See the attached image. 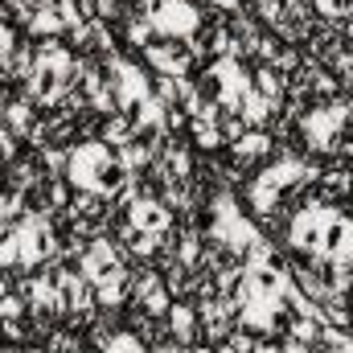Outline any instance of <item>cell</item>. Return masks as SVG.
Segmentation results:
<instances>
[{"instance_id":"18","label":"cell","mask_w":353,"mask_h":353,"mask_svg":"<svg viewBox=\"0 0 353 353\" xmlns=\"http://www.w3.org/2000/svg\"><path fill=\"white\" fill-rule=\"evenodd\" d=\"M189 136H193V148L201 157L226 152V136H222V123L218 119H189Z\"/></svg>"},{"instance_id":"12","label":"cell","mask_w":353,"mask_h":353,"mask_svg":"<svg viewBox=\"0 0 353 353\" xmlns=\"http://www.w3.org/2000/svg\"><path fill=\"white\" fill-rule=\"evenodd\" d=\"M62 41L74 50V58H103V54L115 50V29H111L107 21H99V17H90L79 29H70Z\"/></svg>"},{"instance_id":"28","label":"cell","mask_w":353,"mask_h":353,"mask_svg":"<svg viewBox=\"0 0 353 353\" xmlns=\"http://www.w3.org/2000/svg\"><path fill=\"white\" fill-rule=\"evenodd\" d=\"M17 210H25V205H21V201H12V197H8V193L0 189V222H4V218H12Z\"/></svg>"},{"instance_id":"31","label":"cell","mask_w":353,"mask_h":353,"mask_svg":"<svg viewBox=\"0 0 353 353\" xmlns=\"http://www.w3.org/2000/svg\"><path fill=\"white\" fill-rule=\"evenodd\" d=\"M350 333H353V308H350Z\"/></svg>"},{"instance_id":"14","label":"cell","mask_w":353,"mask_h":353,"mask_svg":"<svg viewBox=\"0 0 353 353\" xmlns=\"http://www.w3.org/2000/svg\"><path fill=\"white\" fill-rule=\"evenodd\" d=\"M201 312V337L205 345H222L239 325H234V300H214V304H197Z\"/></svg>"},{"instance_id":"9","label":"cell","mask_w":353,"mask_h":353,"mask_svg":"<svg viewBox=\"0 0 353 353\" xmlns=\"http://www.w3.org/2000/svg\"><path fill=\"white\" fill-rule=\"evenodd\" d=\"M128 267H132V263H128L123 247H119L111 234H99V239H90V243H87V255H83V263H79V275L90 279V283L99 288V283H107V279L123 275Z\"/></svg>"},{"instance_id":"33","label":"cell","mask_w":353,"mask_h":353,"mask_svg":"<svg viewBox=\"0 0 353 353\" xmlns=\"http://www.w3.org/2000/svg\"><path fill=\"white\" fill-rule=\"evenodd\" d=\"M350 300H353V292H350Z\"/></svg>"},{"instance_id":"8","label":"cell","mask_w":353,"mask_h":353,"mask_svg":"<svg viewBox=\"0 0 353 353\" xmlns=\"http://www.w3.org/2000/svg\"><path fill=\"white\" fill-rule=\"evenodd\" d=\"M128 308L144 312V316H169L173 292L165 288L161 267H132V304Z\"/></svg>"},{"instance_id":"25","label":"cell","mask_w":353,"mask_h":353,"mask_svg":"<svg viewBox=\"0 0 353 353\" xmlns=\"http://www.w3.org/2000/svg\"><path fill=\"white\" fill-rule=\"evenodd\" d=\"M205 12H214V17H239V12H247V0H197Z\"/></svg>"},{"instance_id":"19","label":"cell","mask_w":353,"mask_h":353,"mask_svg":"<svg viewBox=\"0 0 353 353\" xmlns=\"http://www.w3.org/2000/svg\"><path fill=\"white\" fill-rule=\"evenodd\" d=\"M41 350L46 353H87V333H74V329L58 325V329H50L41 337Z\"/></svg>"},{"instance_id":"34","label":"cell","mask_w":353,"mask_h":353,"mask_svg":"<svg viewBox=\"0 0 353 353\" xmlns=\"http://www.w3.org/2000/svg\"><path fill=\"white\" fill-rule=\"evenodd\" d=\"M350 214H353V210H350Z\"/></svg>"},{"instance_id":"4","label":"cell","mask_w":353,"mask_h":353,"mask_svg":"<svg viewBox=\"0 0 353 353\" xmlns=\"http://www.w3.org/2000/svg\"><path fill=\"white\" fill-rule=\"evenodd\" d=\"M12 218L21 226V263H17V271H41L62 255V230L50 222V214L17 210Z\"/></svg>"},{"instance_id":"21","label":"cell","mask_w":353,"mask_h":353,"mask_svg":"<svg viewBox=\"0 0 353 353\" xmlns=\"http://www.w3.org/2000/svg\"><path fill=\"white\" fill-rule=\"evenodd\" d=\"M251 87L259 90V94H267V99H275V103L288 99V79L275 66H251Z\"/></svg>"},{"instance_id":"5","label":"cell","mask_w":353,"mask_h":353,"mask_svg":"<svg viewBox=\"0 0 353 353\" xmlns=\"http://www.w3.org/2000/svg\"><path fill=\"white\" fill-rule=\"evenodd\" d=\"M312 259H329V263L353 267V214L341 205H325L321 218V243Z\"/></svg>"},{"instance_id":"35","label":"cell","mask_w":353,"mask_h":353,"mask_svg":"<svg viewBox=\"0 0 353 353\" xmlns=\"http://www.w3.org/2000/svg\"><path fill=\"white\" fill-rule=\"evenodd\" d=\"M350 201H353V197H350Z\"/></svg>"},{"instance_id":"20","label":"cell","mask_w":353,"mask_h":353,"mask_svg":"<svg viewBox=\"0 0 353 353\" xmlns=\"http://www.w3.org/2000/svg\"><path fill=\"white\" fill-rule=\"evenodd\" d=\"M21 263V226L17 218H4L0 222V271H17Z\"/></svg>"},{"instance_id":"6","label":"cell","mask_w":353,"mask_h":353,"mask_svg":"<svg viewBox=\"0 0 353 353\" xmlns=\"http://www.w3.org/2000/svg\"><path fill=\"white\" fill-rule=\"evenodd\" d=\"M152 25L161 37H173V41H193L201 29H205V8L197 0H161L157 12H152Z\"/></svg>"},{"instance_id":"3","label":"cell","mask_w":353,"mask_h":353,"mask_svg":"<svg viewBox=\"0 0 353 353\" xmlns=\"http://www.w3.org/2000/svg\"><path fill=\"white\" fill-rule=\"evenodd\" d=\"M197 90H201L222 115H239L243 94L251 90V66L239 62V58H214V62L201 66V74H197Z\"/></svg>"},{"instance_id":"15","label":"cell","mask_w":353,"mask_h":353,"mask_svg":"<svg viewBox=\"0 0 353 353\" xmlns=\"http://www.w3.org/2000/svg\"><path fill=\"white\" fill-rule=\"evenodd\" d=\"M279 107L283 103H275V99H267V94H259V90L251 87L247 94H243V107H239V115H243V123L247 128H271L275 123V115H279Z\"/></svg>"},{"instance_id":"30","label":"cell","mask_w":353,"mask_h":353,"mask_svg":"<svg viewBox=\"0 0 353 353\" xmlns=\"http://www.w3.org/2000/svg\"><path fill=\"white\" fill-rule=\"evenodd\" d=\"M0 353H25V345H4Z\"/></svg>"},{"instance_id":"13","label":"cell","mask_w":353,"mask_h":353,"mask_svg":"<svg viewBox=\"0 0 353 353\" xmlns=\"http://www.w3.org/2000/svg\"><path fill=\"white\" fill-rule=\"evenodd\" d=\"M165 325H169V337H173L176 345H185V350L205 341V337H201V312H197V304H193V300H173V308H169Z\"/></svg>"},{"instance_id":"16","label":"cell","mask_w":353,"mask_h":353,"mask_svg":"<svg viewBox=\"0 0 353 353\" xmlns=\"http://www.w3.org/2000/svg\"><path fill=\"white\" fill-rule=\"evenodd\" d=\"M25 37H33V41L66 37V25H62V17H58V4H54V0H41V4L33 8V17H29V29H25Z\"/></svg>"},{"instance_id":"11","label":"cell","mask_w":353,"mask_h":353,"mask_svg":"<svg viewBox=\"0 0 353 353\" xmlns=\"http://www.w3.org/2000/svg\"><path fill=\"white\" fill-rule=\"evenodd\" d=\"M123 218L136 226V230H148V234H169L173 230V210L157 197V193H136L123 210Z\"/></svg>"},{"instance_id":"29","label":"cell","mask_w":353,"mask_h":353,"mask_svg":"<svg viewBox=\"0 0 353 353\" xmlns=\"http://www.w3.org/2000/svg\"><path fill=\"white\" fill-rule=\"evenodd\" d=\"M148 353H185V345H176L173 337H165V341H157V345H148Z\"/></svg>"},{"instance_id":"22","label":"cell","mask_w":353,"mask_h":353,"mask_svg":"<svg viewBox=\"0 0 353 353\" xmlns=\"http://www.w3.org/2000/svg\"><path fill=\"white\" fill-rule=\"evenodd\" d=\"M321 66H325V70H329V74L341 83V90H345V94H353V54H350V46L333 50V54H329Z\"/></svg>"},{"instance_id":"26","label":"cell","mask_w":353,"mask_h":353,"mask_svg":"<svg viewBox=\"0 0 353 353\" xmlns=\"http://www.w3.org/2000/svg\"><path fill=\"white\" fill-rule=\"evenodd\" d=\"M214 353H251V333H243V329H234L222 345H214Z\"/></svg>"},{"instance_id":"7","label":"cell","mask_w":353,"mask_h":353,"mask_svg":"<svg viewBox=\"0 0 353 353\" xmlns=\"http://www.w3.org/2000/svg\"><path fill=\"white\" fill-rule=\"evenodd\" d=\"M140 62L152 70V74H173V79H185L201 66V58L193 54L189 41H173V37H157L148 50H140Z\"/></svg>"},{"instance_id":"17","label":"cell","mask_w":353,"mask_h":353,"mask_svg":"<svg viewBox=\"0 0 353 353\" xmlns=\"http://www.w3.org/2000/svg\"><path fill=\"white\" fill-rule=\"evenodd\" d=\"M115 33H123V41H128L136 54H140V50H148V46L161 37V33H157V25H152V17H140V12H132V8L123 12V21L115 25Z\"/></svg>"},{"instance_id":"10","label":"cell","mask_w":353,"mask_h":353,"mask_svg":"<svg viewBox=\"0 0 353 353\" xmlns=\"http://www.w3.org/2000/svg\"><path fill=\"white\" fill-rule=\"evenodd\" d=\"M275 152H279V144H275V136L263 132V128H247L239 140L226 144V161H230L239 173H247V176L255 173L259 165H267Z\"/></svg>"},{"instance_id":"24","label":"cell","mask_w":353,"mask_h":353,"mask_svg":"<svg viewBox=\"0 0 353 353\" xmlns=\"http://www.w3.org/2000/svg\"><path fill=\"white\" fill-rule=\"evenodd\" d=\"M0 321H29V304H25V296L4 292V296H0Z\"/></svg>"},{"instance_id":"2","label":"cell","mask_w":353,"mask_h":353,"mask_svg":"<svg viewBox=\"0 0 353 353\" xmlns=\"http://www.w3.org/2000/svg\"><path fill=\"white\" fill-rule=\"evenodd\" d=\"M70 83H74V50H70L62 37L37 41V66H33L29 83L21 90H25L41 111H50V107H58V103L70 94Z\"/></svg>"},{"instance_id":"27","label":"cell","mask_w":353,"mask_h":353,"mask_svg":"<svg viewBox=\"0 0 353 353\" xmlns=\"http://www.w3.org/2000/svg\"><path fill=\"white\" fill-rule=\"evenodd\" d=\"M218 123H222V136H226V144H230V140H239V136L247 132L243 115H218Z\"/></svg>"},{"instance_id":"32","label":"cell","mask_w":353,"mask_h":353,"mask_svg":"<svg viewBox=\"0 0 353 353\" xmlns=\"http://www.w3.org/2000/svg\"><path fill=\"white\" fill-rule=\"evenodd\" d=\"M345 46H350V54H353V37H350V41H345Z\"/></svg>"},{"instance_id":"23","label":"cell","mask_w":353,"mask_h":353,"mask_svg":"<svg viewBox=\"0 0 353 353\" xmlns=\"http://www.w3.org/2000/svg\"><path fill=\"white\" fill-rule=\"evenodd\" d=\"M21 152H25V140H21L17 132H8V128L0 123V169H8V165H12V161L21 157Z\"/></svg>"},{"instance_id":"1","label":"cell","mask_w":353,"mask_h":353,"mask_svg":"<svg viewBox=\"0 0 353 353\" xmlns=\"http://www.w3.org/2000/svg\"><path fill=\"white\" fill-rule=\"evenodd\" d=\"M66 181L74 189H87L99 197H111L132 181L119 148L103 144V140H83V144H70V165H66Z\"/></svg>"}]
</instances>
